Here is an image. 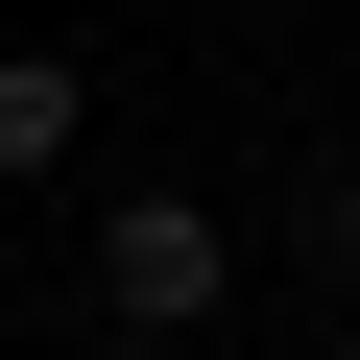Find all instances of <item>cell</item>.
Masks as SVG:
<instances>
[{
	"mask_svg": "<svg viewBox=\"0 0 360 360\" xmlns=\"http://www.w3.org/2000/svg\"><path fill=\"white\" fill-rule=\"evenodd\" d=\"M217 288H240L217 193H120V217H96V312H120V336H217Z\"/></svg>",
	"mask_w": 360,
	"mask_h": 360,
	"instance_id": "1",
	"label": "cell"
},
{
	"mask_svg": "<svg viewBox=\"0 0 360 360\" xmlns=\"http://www.w3.org/2000/svg\"><path fill=\"white\" fill-rule=\"evenodd\" d=\"M72 144H96V72H72V49H0V193L72 168Z\"/></svg>",
	"mask_w": 360,
	"mask_h": 360,
	"instance_id": "2",
	"label": "cell"
}]
</instances>
